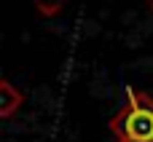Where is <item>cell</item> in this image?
Here are the masks:
<instances>
[{
  "instance_id": "obj_1",
  "label": "cell",
  "mask_w": 153,
  "mask_h": 142,
  "mask_svg": "<svg viewBox=\"0 0 153 142\" xmlns=\"http://www.w3.org/2000/svg\"><path fill=\"white\" fill-rule=\"evenodd\" d=\"M110 129L118 140L153 142V99L143 91L126 89V105L110 121Z\"/></svg>"
},
{
  "instance_id": "obj_2",
  "label": "cell",
  "mask_w": 153,
  "mask_h": 142,
  "mask_svg": "<svg viewBox=\"0 0 153 142\" xmlns=\"http://www.w3.org/2000/svg\"><path fill=\"white\" fill-rule=\"evenodd\" d=\"M0 94H3V102H0V113L3 115H8L19 102H22V97H19V91H13L11 89V83H3L0 86Z\"/></svg>"
},
{
  "instance_id": "obj_3",
  "label": "cell",
  "mask_w": 153,
  "mask_h": 142,
  "mask_svg": "<svg viewBox=\"0 0 153 142\" xmlns=\"http://www.w3.org/2000/svg\"><path fill=\"white\" fill-rule=\"evenodd\" d=\"M35 3H38V8H40L43 13H56L65 0H35Z\"/></svg>"
},
{
  "instance_id": "obj_4",
  "label": "cell",
  "mask_w": 153,
  "mask_h": 142,
  "mask_svg": "<svg viewBox=\"0 0 153 142\" xmlns=\"http://www.w3.org/2000/svg\"><path fill=\"white\" fill-rule=\"evenodd\" d=\"M118 142H132V140H118Z\"/></svg>"
}]
</instances>
